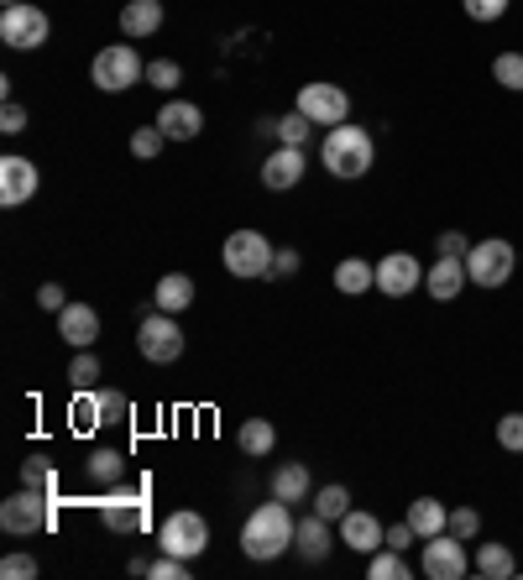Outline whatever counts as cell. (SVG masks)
I'll return each mask as SVG.
<instances>
[{
	"label": "cell",
	"mask_w": 523,
	"mask_h": 580,
	"mask_svg": "<svg viewBox=\"0 0 523 580\" xmlns=\"http://www.w3.org/2000/svg\"><path fill=\"white\" fill-rule=\"evenodd\" d=\"M293 534H299V518H293V507L282 497L262 502V507H252V518H246L242 528V555L246 560H278L282 549H293Z\"/></svg>",
	"instance_id": "6da1fadb"
},
{
	"label": "cell",
	"mask_w": 523,
	"mask_h": 580,
	"mask_svg": "<svg viewBox=\"0 0 523 580\" xmlns=\"http://www.w3.org/2000/svg\"><path fill=\"white\" fill-rule=\"evenodd\" d=\"M372 158H377V147L366 137L362 126H330L324 131V147H320V162L324 173H335V179H366L372 173Z\"/></svg>",
	"instance_id": "7a4b0ae2"
},
{
	"label": "cell",
	"mask_w": 523,
	"mask_h": 580,
	"mask_svg": "<svg viewBox=\"0 0 523 580\" xmlns=\"http://www.w3.org/2000/svg\"><path fill=\"white\" fill-rule=\"evenodd\" d=\"M89 79H95V89H105V95H121V89L147 79V63H141V53L131 47V42H110V47L95 53Z\"/></svg>",
	"instance_id": "3957f363"
},
{
	"label": "cell",
	"mask_w": 523,
	"mask_h": 580,
	"mask_svg": "<svg viewBox=\"0 0 523 580\" xmlns=\"http://www.w3.org/2000/svg\"><path fill=\"white\" fill-rule=\"evenodd\" d=\"M221 257H225V272H231V278H273L278 246L262 236V230H231Z\"/></svg>",
	"instance_id": "277c9868"
},
{
	"label": "cell",
	"mask_w": 523,
	"mask_h": 580,
	"mask_svg": "<svg viewBox=\"0 0 523 580\" xmlns=\"http://www.w3.org/2000/svg\"><path fill=\"white\" fill-rule=\"evenodd\" d=\"M53 513H58V497H42V492H32V486H21L17 497L0 502V528L17 534V539H26V534H47V528H53Z\"/></svg>",
	"instance_id": "5b68a950"
},
{
	"label": "cell",
	"mask_w": 523,
	"mask_h": 580,
	"mask_svg": "<svg viewBox=\"0 0 523 580\" xmlns=\"http://www.w3.org/2000/svg\"><path fill=\"white\" fill-rule=\"evenodd\" d=\"M513 267H519V246H508L503 236L477 240V246L466 251V278L477 282V288H503V282L513 278Z\"/></svg>",
	"instance_id": "8992f818"
},
{
	"label": "cell",
	"mask_w": 523,
	"mask_h": 580,
	"mask_svg": "<svg viewBox=\"0 0 523 580\" xmlns=\"http://www.w3.org/2000/svg\"><path fill=\"white\" fill-rule=\"evenodd\" d=\"M47 32H53V21H47V11L32 6V0H21V6H6V11H0V42L17 47V53H38L42 42H47Z\"/></svg>",
	"instance_id": "52a82bcc"
},
{
	"label": "cell",
	"mask_w": 523,
	"mask_h": 580,
	"mask_svg": "<svg viewBox=\"0 0 523 580\" xmlns=\"http://www.w3.org/2000/svg\"><path fill=\"white\" fill-rule=\"evenodd\" d=\"M158 549L179 555V560H200L204 549H210V523H204L200 513H189V507L168 513L158 528Z\"/></svg>",
	"instance_id": "ba28073f"
},
{
	"label": "cell",
	"mask_w": 523,
	"mask_h": 580,
	"mask_svg": "<svg viewBox=\"0 0 523 580\" xmlns=\"http://www.w3.org/2000/svg\"><path fill=\"white\" fill-rule=\"evenodd\" d=\"M137 351L141 361H152V366H168V361L183 356V330L173 314H162V309H152V314H141L137 324Z\"/></svg>",
	"instance_id": "9c48e42d"
},
{
	"label": "cell",
	"mask_w": 523,
	"mask_h": 580,
	"mask_svg": "<svg viewBox=\"0 0 523 580\" xmlns=\"http://www.w3.org/2000/svg\"><path fill=\"white\" fill-rule=\"evenodd\" d=\"M100 518H105V528H116V534H141V528L152 523L147 481H141V486H116V492L100 502Z\"/></svg>",
	"instance_id": "30bf717a"
},
{
	"label": "cell",
	"mask_w": 523,
	"mask_h": 580,
	"mask_svg": "<svg viewBox=\"0 0 523 580\" xmlns=\"http://www.w3.org/2000/svg\"><path fill=\"white\" fill-rule=\"evenodd\" d=\"M293 110H303L314 126H345V116H351V95H345L341 84H324V79L320 84H303Z\"/></svg>",
	"instance_id": "8fae6325"
},
{
	"label": "cell",
	"mask_w": 523,
	"mask_h": 580,
	"mask_svg": "<svg viewBox=\"0 0 523 580\" xmlns=\"http://www.w3.org/2000/svg\"><path fill=\"white\" fill-rule=\"evenodd\" d=\"M419 570L429 580H461L466 570H471V560H466V544L445 528V534H435V539H424V560Z\"/></svg>",
	"instance_id": "7c38bea8"
},
{
	"label": "cell",
	"mask_w": 523,
	"mask_h": 580,
	"mask_svg": "<svg viewBox=\"0 0 523 580\" xmlns=\"http://www.w3.org/2000/svg\"><path fill=\"white\" fill-rule=\"evenodd\" d=\"M38 183H42V173L32 158H21V152H6V158H0V204H6V210H17V204L32 200Z\"/></svg>",
	"instance_id": "4fadbf2b"
},
{
	"label": "cell",
	"mask_w": 523,
	"mask_h": 580,
	"mask_svg": "<svg viewBox=\"0 0 523 580\" xmlns=\"http://www.w3.org/2000/svg\"><path fill=\"white\" fill-rule=\"evenodd\" d=\"M419 282H424V267L414 261V251H387L377 261V293L383 299H408Z\"/></svg>",
	"instance_id": "5bb4252c"
},
{
	"label": "cell",
	"mask_w": 523,
	"mask_h": 580,
	"mask_svg": "<svg viewBox=\"0 0 523 580\" xmlns=\"http://www.w3.org/2000/svg\"><path fill=\"white\" fill-rule=\"evenodd\" d=\"M341 544L372 560V555H377V549L387 544V528L377 523V513H366V507H351V513L341 518Z\"/></svg>",
	"instance_id": "9a60e30c"
},
{
	"label": "cell",
	"mask_w": 523,
	"mask_h": 580,
	"mask_svg": "<svg viewBox=\"0 0 523 580\" xmlns=\"http://www.w3.org/2000/svg\"><path fill=\"white\" fill-rule=\"evenodd\" d=\"M58 335L74 351H89V345L100 341V314L89 309V303H63L58 309Z\"/></svg>",
	"instance_id": "2e32d148"
},
{
	"label": "cell",
	"mask_w": 523,
	"mask_h": 580,
	"mask_svg": "<svg viewBox=\"0 0 523 580\" xmlns=\"http://www.w3.org/2000/svg\"><path fill=\"white\" fill-rule=\"evenodd\" d=\"M158 126L168 141H194L204 131V110L194 100H168L158 110Z\"/></svg>",
	"instance_id": "e0dca14e"
},
{
	"label": "cell",
	"mask_w": 523,
	"mask_h": 580,
	"mask_svg": "<svg viewBox=\"0 0 523 580\" xmlns=\"http://www.w3.org/2000/svg\"><path fill=\"white\" fill-rule=\"evenodd\" d=\"M303 168H309L303 147H278L273 158L262 162V183H267L273 194H282V189H293V183L303 179Z\"/></svg>",
	"instance_id": "ac0fdd59"
},
{
	"label": "cell",
	"mask_w": 523,
	"mask_h": 580,
	"mask_svg": "<svg viewBox=\"0 0 523 580\" xmlns=\"http://www.w3.org/2000/svg\"><path fill=\"white\" fill-rule=\"evenodd\" d=\"M424 288H429V299H461V288H466V257H440L429 272H424Z\"/></svg>",
	"instance_id": "d6986e66"
},
{
	"label": "cell",
	"mask_w": 523,
	"mask_h": 580,
	"mask_svg": "<svg viewBox=\"0 0 523 580\" xmlns=\"http://www.w3.org/2000/svg\"><path fill=\"white\" fill-rule=\"evenodd\" d=\"M194 278L189 272H168V278H158V288H152V309H162V314H183L189 303H194Z\"/></svg>",
	"instance_id": "ffe728a7"
},
{
	"label": "cell",
	"mask_w": 523,
	"mask_h": 580,
	"mask_svg": "<svg viewBox=\"0 0 523 580\" xmlns=\"http://www.w3.org/2000/svg\"><path fill=\"white\" fill-rule=\"evenodd\" d=\"M293 549H299V560L320 565L324 555H330V518H320V513H309V518H299V534H293Z\"/></svg>",
	"instance_id": "44dd1931"
},
{
	"label": "cell",
	"mask_w": 523,
	"mask_h": 580,
	"mask_svg": "<svg viewBox=\"0 0 523 580\" xmlns=\"http://www.w3.org/2000/svg\"><path fill=\"white\" fill-rule=\"evenodd\" d=\"M158 26H162V0H126L121 6V32L131 42L158 37Z\"/></svg>",
	"instance_id": "7402d4cb"
},
{
	"label": "cell",
	"mask_w": 523,
	"mask_h": 580,
	"mask_svg": "<svg viewBox=\"0 0 523 580\" xmlns=\"http://www.w3.org/2000/svg\"><path fill=\"white\" fill-rule=\"evenodd\" d=\"M335 288H341L345 299H362L366 288H377V267L362 257H345L341 267H335Z\"/></svg>",
	"instance_id": "603a6c76"
},
{
	"label": "cell",
	"mask_w": 523,
	"mask_h": 580,
	"mask_svg": "<svg viewBox=\"0 0 523 580\" xmlns=\"http://www.w3.org/2000/svg\"><path fill=\"white\" fill-rule=\"evenodd\" d=\"M408 523H414V534H419V539H435V534L450 528V513H445V502L419 497V502H408Z\"/></svg>",
	"instance_id": "cb8c5ba5"
},
{
	"label": "cell",
	"mask_w": 523,
	"mask_h": 580,
	"mask_svg": "<svg viewBox=\"0 0 523 580\" xmlns=\"http://www.w3.org/2000/svg\"><path fill=\"white\" fill-rule=\"evenodd\" d=\"M309 486H314V481H309V465H299V461H288L273 471V497H282L288 507L309 497Z\"/></svg>",
	"instance_id": "d4e9b609"
},
{
	"label": "cell",
	"mask_w": 523,
	"mask_h": 580,
	"mask_svg": "<svg viewBox=\"0 0 523 580\" xmlns=\"http://www.w3.org/2000/svg\"><path fill=\"white\" fill-rule=\"evenodd\" d=\"M471 570L487 576V580H508L519 565H513V549H508V544H482V549H477V560H471Z\"/></svg>",
	"instance_id": "484cf974"
},
{
	"label": "cell",
	"mask_w": 523,
	"mask_h": 580,
	"mask_svg": "<svg viewBox=\"0 0 523 580\" xmlns=\"http://www.w3.org/2000/svg\"><path fill=\"white\" fill-rule=\"evenodd\" d=\"M21 486H32V492H42V497H58V465L47 461V455L21 461Z\"/></svg>",
	"instance_id": "4316f807"
},
{
	"label": "cell",
	"mask_w": 523,
	"mask_h": 580,
	"mask_svg": "<svg viewBox=\"0 0 523 580\" xmlns=\"http://www.w3.org/2000/svg\"><path fill=\"white\" fill-rule=\"evenodd\" d=\"M68 423L79 429V434H89V429H100V387H84V393H74V402H68Z\"/></svg>",
	"instance_id": "83f0119b"
},
{
	"label": "cell",
	"mask_w": 523,
	"mask_h": 580,
	"mask_svg": "<svg viewBox=\"0 0 523 580\" xmlns=\"http://www.w3.org/2000/svg\"><path fill=\"white\" fill-rule=\"evenodd\" d=\"M236 444H242L246 455H273L278 434H273V423H267V419H242V429H236Z\"/></svg>",
	"instance_id": "f1b7e54d"
},
{
	"label": "cell",
	"mask_w": 523,
	"mask_h": 580,
	"mask_svg": "<svg viewBox=\"0 0 523 580\" xmlns=\"http://www.w3.org/2000/svg\"><path fill=\"white\" fill-rule=\"evenodd\" d=\"M309 131H314V120L303 116V110H288L282 120H273V137H278V147H303V141H309Z\"/></svg>",
	"instance_id": "f546056e"
},
{
	"label": "cell",
	"mask_w": 523,
	"mask_h": 580,
	"mask_svg": "<svg viewBox=\"0 0 523 580\" xmlns=\"http://www.w3.org/2000/svg\"><path fill=\"white\" fill-rule=\"evenodd\" d=\"M366 576L372 580H408V560H403V549H377L372 555V565H366Z\"/></svg>",
	"instance_id": "4dcf8cb0"
},
{
	"label": "cell",
	"mask_w": 523,
	"mask_h": 580,
	"mask_svg": "<svg viewBox=\"0 0 523 580\" xmlns=\"http://www.w3.org/2000/svg\"><path fill=\"white\" fill-rule=\"evenodd\" d=\"M314 513L330 523H341L345 513H351V492H345V486H320V492H314Z\"/></svg>",
	"instance_id": "1f68e13d"
},
{
	"label": "cell",
	"mask_w": 523,
	"mask_h": 580,
	"mask_svg": "<svg viewBox=\"0 0 523 580\" xmlns=\"http://www.w3.org/2000/svg\"><path fill=\"white\" fill-rule=\"evenodd\" d=\"M95 382H100V361H95V351H74V361H68V387L84 393V387H95Z\"/></svg>",
	"instance_id": "d6a6232c"
},
{
	"label": "cell",
	"mask_w": 523,
	"mask_h": 580,
	"mask_svg": "<svg viewBox=\"0 0 523 580\" xmlns=\"http://www.w3.org/2000/svg\"><path fill=\"white\" fill-rule=\"evenodd\" d=\"M492 79L503 84V89H513V95H523V53H498Z\"/></svg>",
	"instance_id": "836d02e7"
},
{
	"label": "cell",
	"mask_w": 523,
	"mask_h": 580,
	"mask_svg": "<svg viewBox=\"0 0 523 580\" xmlns=\"http://www.w3.org/2000/svg\"><path fill=\"white\" fill-rule=\"evenodd\" d=\"M147 84L168 95V89H179V84H183V68L173 58H152V63H147Z\"/></svg>",
	"instance_id": "e575fe53"
},
{
	"label": "cell",
	"mask_w": 523,
	"mask_h": 580,
	"mask_svg": "<svg viewBox=\"0 0 523 580\" xmlns=\"http://www.w3.org/2000/svg\"><path fill=\"white\" fill-rule=\"evenodd\" d=\"M121 471H126L121 450H95V455H89V476L95 481H121Z\"/></svg>",
	"instance_id": "d590c367"
},
{
	"label": "cell",
	"mask_w": 523,
	"mask_h": 580,
	"mask_svg": "<svg viewBox=\"0 0 523 580\" xmlns=\"http://www.w3.org/2000/svg\"><path fill=\"white\" fill-rule=\"evenodd\" d=\"M162 126L158 120H152V126H137V131H131V152H137V158H158L162 152Z\"/></svg>",
	"instance_id": "8d00e7d4"
},
{
	"label": "cell",
	"mask_w": 523,
	"mask_h": 580,
	"mask_svg": "<svg viewBox=\"0 0 523 580\" xmlns=\"http://www.w3.org/2000/svg\"><path fill=\"white\" fill-rule=\"evenodd\" d=\"M147 576H152V580H189V560H179V555H168V549H162L158 560L147 565Z\"/></svg>",
	"instance_id": "74e56055"
},
{
	"label": "cell",
	"mask_w": 523,
	"mask_h": 580,
	"mask_svg": "<svg viewBox=\"0 0 523 580\" xmlns=\"http://www.w3.org/2000/svg\"><path fill=\"white\" fill-rule=\"evenodd\" d=\"M450 534H456V539H477V534H482V513H477V507H456V513H450Z\"/></svg>",
	"instance_id": "f35d334b"
},
{
	"label": "cell",
	"mask_w": 523,
	"mask_h": 580,
	"mask_svg": "<svg viewBox=\"0 0 523 580\" xmlns=\"http://www.w3.org/2000/svg\"><path fill=\"white\" fill-rule=\"evenodd\" d=\"M0 576L6 580H32L38 576V560H32V555H6V560H0Z\"/></svg>",
	"instance_id": "ab89813d"
},
{
	"label": "cell",
	"mask_w": 523,
	"mask_h": 580,
	"mask_svg": "<svg viewBox=\"0 0 523 580\" xmlns=\"http://www.w3.org/2000/svg\"><path fill=\"white\" fill-rule=\"evenodd\" d=\"M461 6H466V17L471 21H498L513 0H461Z\"/></svg>",
	"instance_id": "60d3db41"
},
{
	"label": "cell",
	"mask_w": 523,
	"mask_h": 580,
	"mask_svg": "<svg viewBox=\"0 0 523 580\" xmlns=\"http://www.w3.org/2000/svg\"><path fill=\"white\" fill-rule=\"evenodd\" d=\"M498 444H503V450H523V413L498 419Z\"/></svg>",
	"instance_id": "b9f144b4"
},
{
	"label": "cell",
	"mask_w": 523,
	"mask_h": 580,
	"mask_svg": "<svg viewBox=\"0 0 523 580\" xmlns=\"http://www.w3.org/2000/svg\"><path fill=\"white\" fill-rule=\"evenodd\" d=\"M126 413H131V402H126L121 393H105V387H100V419L105 423H121Z\"/></svg>",
	"instance_id": "7bdbcfd3"
},
{
	"label": "cell",
	"mask_w": 523,
	"mask_h": 580,
	"mask_svg": "<svg viewBox=\"0 0 523 580\" xmlns=\"http://www.w3.org/2000/svg\"><path fill=\"white\" fill-rule=\"evenodd\" d=\"M0 131H6V137H21V131H26V110H21L17 100H6V110H0Z\"/></svg>",
	"instance_id": "ee69618b"
},
{
	"label": "cell",
	"mask_w": 523,
	"mask_h": 580,
	"mask_svg": "<svg viewBox=\"0 0 523 580\" xmlns=\"http://www.w3.org/2000/svg\"><path fill=\"white\" fill-rule=\"evenodd\" d=\"M435 251H440V257H466V251H471V240H466L461 230H445V236L435 240Z\"/></svg>",
	"instance_id": "f6af8a7d"
},
{
	"label": "cell",
	"mask_w": 523,
	"mask_h": 580,
	"mask_svg": "<svg viewBox=\"0 0 523 580\" xmlns=\"http://www.w3.org/2000/svg\"><path fill=\"white\" fill-rule=\"evenodd\" d=\"M414 539H419V534H414V523H408V518H403L398 528H387V549H403V555H408V544H414Z\"/></svg>",
	"instance_id": "bcb514c9"
},
{
	"label": "cell",
	"mask_w": 523,
	"mask_h": 580,
	"mask_svg": "<svg viewBox=\"0 0 523 580\" xmlns=\"http://www.w3.org/2000/svg\"><path fill=\"white\" fill-rule=\"evenodd\" d=\"M38 303L47 309V314H58V309H63L68 299H63V288H58V282H42V288H38Z\"/></svg>",
	"instance_id": "7dc6e473"
},
{
	"label": "cell",
	"mask_w": 523,
	"mask_h": 580,
	"mask_svg": "<svg viewBox=\"0 0 523 580\" xmlns=\"http://www.w3.org/2000/svg\"><path fill=\"white\" fill-rule=\"evenodd\" d=\"M293 272H299V251H288V246H282L278 257H273V278H293Z\"/></svg>",
	"instance_id": "c3c4849f"
},
{
	"label": "cell",
	"mask_w": 523,
	"mask_h": 580,
	"mask_svg": "<svg viewBox=\"0 0 523 580\" xmlns=\"http://www.w3.org/2000/svg\"><path fill=\"white\" fill-rule=\"evenodd\" d=\"M6 6H21V0H6Z\"/></svg>",
	"instance_id": "681fc988"
},
{
	"label": "cell",
	"mask_w": 523,
	"mask_h": 580,
	"mask_svg": "<svg viewBox=\"0 0 523 580\" xmlns=\"http://www.w3.org/2000/svg\"><path fill=\"white\" fill-rule=\"evenodd\" d=\"M519 261H523V251H519Z\"/></svg>",
	"instance_id": "f907efd6"
}]
</instances>
